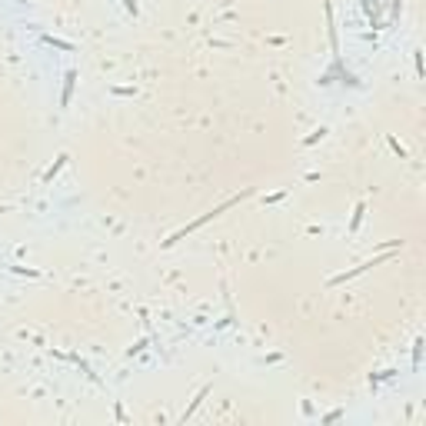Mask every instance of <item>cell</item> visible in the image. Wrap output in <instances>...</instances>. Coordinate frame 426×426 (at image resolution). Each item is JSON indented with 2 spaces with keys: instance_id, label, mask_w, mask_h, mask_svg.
<instances>
[{
  "instance_id": "277c9868",
  "label": "cell",
  "mask_w": 426,
  "mask_h": 426,
  "mask_svg": "<svg viewBox=\"0 0 426 426\" xmlns=\"http://www.w3.org/2000/svg\"><path fill=\"white\" fill-rule=\"evenodd\" d=\"M210 390H213V386H203L200 393H197V400H193V403H190V406H186V410H183V416H180V423H186V419H190V416H193V413H197V406H200V403H203V400H207V393H210Z\"/></svg>"
},
{
  "instance_id": "9c48e42d",
  "label": "cell",
  "mask_w": 426,
  "mask_h": 426,
  "mask_svg": "<svg viewBox=\"0 0 426 426\" xmlns=\"http://www.w3.org/2000/svg\"><path fill=\"white\" fill-rule=\"evenodd\" d=\"M340 416H343V413L333 410V413H326V416H323V423H333V419H340Z\"/></svg>"
},
{
  "instance_id": "5b68a950",
  "label": "cell",
  "mask_w": 426,
  "mask_h": 426,
  "mask_svg": "<svg viewBox=\"0 0 426 426\" xmlns=\"http://www.w3.org/2000/svg\"><path fill=\"white\" fill-rule=\"evenodd\" d=\"M64 163H67V153H60V157H57V163H54V167L47 170V173H43V183H50V180H54L57 173H60V170H64Z\"/></svg>"
},
{
  "instance_id": "3957f363",
  "label": "cell",
  "mask_w": 426,
  "mask_h": 426,
  "mask_svg": "<svg viewBox=\"0 0 426 426\" xmlns=\"http://www.w3.org/2000/svg\"><path fill=\"white\" fill-rule=\"evenodd\" d=\"M73 87H77V70H67L64 73V90H60V107H70Z\"/></svg>"
},
{
  "instance_id": "7a4b0ae2",
  "label": "cell",
  "mask_w": 426,
  "mask_h": 426,
  "mask_svg": "<svg viewBox=\"0 0 426 426\" xmlns=\"http://www.w3.org/2000/svg\"><path fill=\"white\" fill-rule=\"evenodd\" d=\"M390 260V250L386 253H380V257H373V260H366V263H360V266H353V270H346V273H340V276H333L330 280V287H340V283H346V280H353V276H360V273H366V270H373V266H380V263H386Z\"/></svg>"
},
{
  "instance_id": "ba28073f",
  "label": "cell",
  "mask_w": 426,
  "mask_h": 426,
  "mask_svg": "<svg viewBox=\"0 0 426 426\" xmlns=\"http://www.w3.org/2000/svg\"><path fill=\"white\" fill-rule=\"evenodd\" d=\"M123 7H127V10H130V14H133V17H137V14H140V7H137V0H123Z\"/></svg>"
},
{
  "instance_id": "6da1fadb",
  "label": "cell",
  "mask_w": 426,
  "mask_h": 426,
  "mask_svg": "<svg viewBox=\"0 0 426 426\" xmlns=\"http://www.w3.org/2000/svg\"><path fill=\"white\" fill-rule=\"evenodd\" d=\"M243 197H250V190H243V193H236V197H230V200H226V203H220V207L207 210V213H203L200 220H193V223H186L183 230H177V233L170 236V240H163V247H173V243H177V240H183L186 233H193V230H200V226H203V223H210V220H217L220 213H226V210H230V207H236V203H240Z\"/></svg>"
},
{
  "instance_id": "52a82bcc",
  "label": "cell",
  "mask_w": 426,
  "mask_h": 426,
  "mask_svg": "<svg viewBox=\"0 0 426 426\" xmlns=\"http://www.w3.org/2000/svg\"><path fill=\"white\" fill-rule=\"evenodd\" d=\"M363 213H366V207H363V203H356V210H353V220H350V233H356V230H360V220H363Z\"/></svg>"
},
{
  "instance_id": "8992f818",
  "label": "cell",
  "mask_w": 426,
  "mask_h": 426,
  "mask_svg": "<svg viewBox=\"0 0 426 426\" xmlns=\"http://www.w3.org/2000/svg\"><path fill=\"white\" fill-rule=\"evenodd\" d=\"M40 40H43V43H50V47H57V50H73V43H70V40H60V37H50V33H43Z\"/></svg>"
}]
</instances>
